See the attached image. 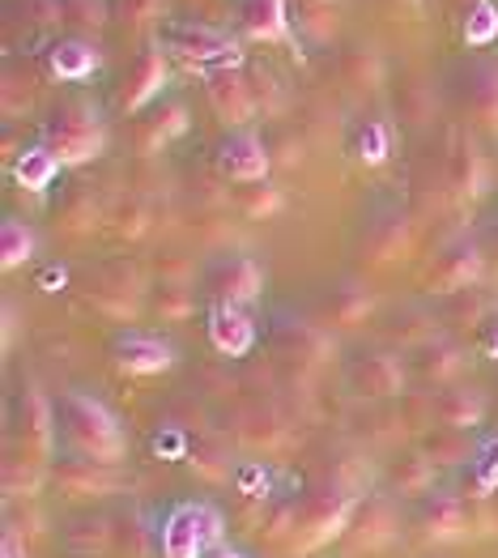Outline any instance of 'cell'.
I'll list each match as a JSON object with an SVG mask.
<instances>
[{
	"mask_svg": "<svg viewBox=\"0 0 498 558\" xmlns=\"http://www.w3.org/2000/svg\"><path fill=\"white\" fill-rule=\"evenodd\" d=\"M56 426L64 435V444L77 452V457H90V461H102V465H120L129 439H124V426L120 418L98 401L90 392L73 388L60 397L56 405Z\"/></svg>",
	"mask_w": 498,
	"mask_h": 558,
	"instance_id": "6da1fadb",
	"label": "cell"
},
{
	"mask_svg": "<svg viewBox=\"0 0 498 558\" xmlns=\"http://www.w3.org/2000/svg\"><path fill=\"white\" fill-rule=\"evenodd\" d=\"M102 120L90 102L73 98V102H60L51 116L44 120V145L60 158V162H90L102 154Z\"/></svg>",
	"mask_w": 498,
	"mask_h": 558,
	"instance_id": "7a4b0ae2",
	"label": "cell"
},
{
	"mask_svg": "<svg viewBox=\"0 0 498 558\" xmlns=\"http://www.w3.org/2000/svg\"><path fill=\"white\" fill-rule=\"evenodd\" d=\"M56 410L47 405V397L39 388L17 392L13 401V457L9 461H31V465H47L51 448H56Z\"/></svg>",
	"mask_w": 498,
	"mask_h": 558,
	"instance_id": "3957f363",
	"label": "cell"
},
{
	"mask_svg": "<svg viewBox=\"0 0 498 558\" xmlns=\"http://www.w3.org/2000/svg\"><path fill=\"white\" fill-rule=\"evenodd\" d=\"M222 537V515L209 504H175L162 524V558H201Z\"/></svg>",
	"mask_w": 498,
	"mask_h": 558,
	"instance_id": "277c9868",
	"label": "cell"
},
{
	"mask_svg": "<svg viewBox=\"0 0 498 558\" xmlns=\"http://www.w3.org/2000/svg\"><path fill=\"white\" fill-rule=\"evenodd\" d=\"M158 44L183 60H196V64H234L239 60V44L227 31L205 26V22H167L158 31Z\"/></svg>",
	"mask_w": 498,
	"mask_h": 558,
	"instance_id": "5b68a950",
	"label": "cell"
},
{
	"mask_svg": "<svg viewBox=\"0 0 498 558\" xmlns=\"http://www.w3.org/2000/svg\"><path fill=\"white\" fill-rule=\"evenodd\" d=\"M345 524H350V495L341 486H328L312 499H303V508L294 512V546H319L345 533Z\"/></svg>",
	"mask_w": 498,
	"mask_h": 558,
	"instance_id": "8992f818",
	"label": "cell"
},
{
	"mask_svg": "<svg viewBox=\"0 0 498 558\" xmlns=\"http://www.w3.org/2000/svg\"><path fill=\"white\" fill-rule=\"evenodd\" d=\"M482 269H486V247L473 239H456L426 269V286H430V294H456L464 286H477Z\"/></svg>",
	"mask_w": 498,
	"mask_h": 558,
	"instance_id": "52a82bcc",
	"label": "cell"
},
{
	"mask_svg": "<svg viewBox=\"0 0 498 558\" xmlns=\"http://www.w3.org/2000/svg\"><path fill=\"white\" fill-rule=\"evenodd\" d=\"M111 359L116 367L129 375H158L175 363V350L167 337L145 332V328H124L111 337Z\"/></svg>",
	"mask_w": 498,
	"mask_h": 558,
	"instance_id": "ba28073f",
	"label": "cell"
},
{
	"mask_svg": "<svg viewBox=\"0 0 498 558\" xmlns=\"http://www.w3.org/2000/svg\"><path fill=\"white\" fill-rule=\"evenodd\" d=\"M205 94H209L214 111L227 120L230 129H243V124L256 116L252 86H247V77H243L234 64H214V69H205Z\"/></svg>",
	"mask_w": 498,
	"mask_h": 558,
	"instance_id": "9c48e42d",
	"label": "cell"
},
{
	"mask_svg": "<svg viewBox=\"0 0 498 558\" xmlns=\"http://www.w3.org/2000/svg\"><path fill=\"white\" fill-rule=\"evenodd\" d=\"M209 294L218 299V303H230V307H247V303H256V294H260V286H265V274H260V265L252 260V256H222L214 269H209Z\"/></svg>",
	"mask_w": 498,
	"mask_h": 558,
	"instance_id": "30bf717a",
	"label": "cell"
},
{
	"mask_svg": "<svg viewBox=\"0 0 498 558\" xmlns=\"http://www.w3.org/2000/svg\"><path fill=\"white\" fill-rule=\"evenodd\" d=\"M218 167H222V175L234 180V184H260L269 175L265 141L256 137L252 129H234L218 145Z\"/></svg>",
	"mask_w": 498,
	"mask_h": 558,
	"instance_id": "8fae6325",
	"label": "cell"
},
{
	"mask_svg": "<svg viewBox=\"0 0 498 558\" xmlns=\"http://www.w3.org/2000/svg\"><path fill=\"white\" fill-rule=\"evenodd\" d=\"M345 384L359 397H397L405 388V363L397 354H384V350L359 354L345 367Z\"/></svg>",
	"mask_w": 498,
	"mask_h": 558,
	"instance_id": "7c38bea8",
	"label": "cell"
},
{
	"mask_svg": "<svg viewBox=\"0 0 498 558\" xmlns=\"http://www.w3.org/2000/svg\"><path fill=\"white\" fill-rule=\"evenodd\" d=\"M486 418V392L473 384H444L430 392V426H456V430H477Z\"/></svg>",
	"mask_w": 498,
	"mask_h": 558,
	"instance_id": "4fadbf2b",
	"label": "cell"
},
{
	"mask_svg": "<svg viewBox=\"0 0 498 558\" xmlns=\"http://www.w3.org/2000/svg\"><path fill=\"white\" fill-rule=\"evenodd\" d=\"M51 473H56L60 495H69V499H98V495H111L120 486L116 465H102L90 457H64V461H56Z\"/></svg>",
	"mask_w": 498,
	"mask_h": 558,
	"instance_id": "5bb4252c",
	"label": "cell"
},
{
	"mask_svg": "<svg viewBox=\"0 0 498 558\" xmlns=\"http://www.w3.org/2000/svg\"><path fill=\"white\" fill-rule=\"evenodd\" d=\"M413 524L422 529V537H435V542H452L469 529V499L452 495V490H435L417 504Z\"/></svg>",
	"mask_w": 498,
	"mask_h": 558,
	"instance_id": "9a60e30c",
	"label": "cell"
},
{
	"mask_svg": "<svg viewBox=\"0 0 498 558\" xmlns=\"http://www.w3.org/2000/svg\"><path fill=\"white\" fill-rule=\"evenodd\" d=\"M167 86V56L162 47H141L129 64V77H124V90H120V107L124 111H141L145 102H154Z\"/></svg>",
	"mask_w": 498,
	"mask_h": 558,
	"instance_id": "2e32d148",
	"label": "cell"
},
{
	"mask_svg": "<svg viewBox=\"0 0 498 558\" xmlns=\"http://www.w3.org/2000/svg\"><path fill=\"white\" fill-rule=\"evenodd\" d=\"M234 26H239L247 39H260V44H281V39H290L286 0H234Z\"/></svg>",
	"mask_w": 498,
	"mask_h": 558,
	"instance_id": "e0dca14e",
	"label": "cell"
},
{
	"mask_svg": "<svg viewBox=\"0 0 498 558\" xmlns=\"http://www.w3.org/2000/svg\"><path fill=\"white\" fill-rule=\"evenodd\" d=\"M409 367L422 375L426 384H452L456 375H464L469 367V354H464V345H456L448 337H430V341H422L417 350H413V359H409Z\"/></svg>",
	"mask_w": 498,
	"mask_h": 558,
	"instance_id": "ac0fdd59",
	"label": "cell"
},
{
	"mask_svg": "<svg viewBox=\"0 0 498 558\" xmlns=\"http://www.w3.org/2000/svg\"><path fill=\"white\" fill-rule=\"evenodd\" d=\"M94 290V307L98 312H107V316H133L136 307H141V290H136V274L129 269V265H107L102 274H98V281L90 286Z\"/></svg>",
	"mask_w": 498,
	"mask_h": 558,
	"instance_id": "d6986e66",
	"label": "cell"
},
{
	"mask_svg": "<svg viewBox=\"0 0 498 558\" xmlns=\"http://www.w3.org/2000/svg\"><path fill=\"white\" fill-rule=\"evenodd\" d=\"M392 537H397V508L388 499H366L359 515L345 524L350 550H375V546H384Z\"/></svg>",
	"mask_w": 498,
	"mask_h": 558,
	"instance_id": "ffe728a7",
	"label": "cell"
},
{
	"mask_svg": "<svg viewBox=\"0 0 498 558\" xmlns=\"http://www.w3.org/2000/svg\"><path fill=\"white\" fill-rule=\"evenodd\" d=\"M209 341L218 354L227 359H243L252 345H256V325L243 316V307H230V303H214L209 312Z\"/></svg>",
	"mask_w": 498,
	"mask_h": 558,
	"instance_id": "44dd1931",
	"label": "cell"
},
{
	"mask_svg": "<svg viewBox=\"0 0 498 558\" xmlns=\"http://www.w3.org/2000/svg\"><path fill=\"white\" fill-rule=\"evenodd\" d=\"M460 98H464V107H469L486 129H498V64H490V60L469 64Z\"/></svg>",
	"mask_w": 498,
	"mask_h": 558,
	"instance_id": "7402d4cb",
	"label": "cell"
},
{
	"mask_svg": "<svg viewBox=\"0 0 498 558\" xmlns=\"http://www.w3.org/2000/svg\"><path fill=\"white\" fill-rule=\"evenodd\" d=\"M495 490H498V435H486V439H477V452L464 465L460 495L464 499H490Z\"/></svg>",
	"mask_w": 498,
	"mask_h": 558,
	"instance_id": "603a6c76",
	"label": "cell"
},
{
	"mask_svg": "<svg viewBox=\"0 0 498 558\" xmlns=\"http://www.w3.org/2000/svg\"><path fill=\"white\" fill-rule=\"evenodd\" d=\"M324 316H328V325L332 328L363 325L366 316H371V290H363L359 281H341V286H332L328 299H324Z\"/></svg>",
	"mask_w": 498,
	"mask_h": 558,
	"instance_id": "cb8c5ba5",
	"label": "cell"
},
{
	"mask_svg": "<svg viewBox=\"0 0 498 558\" xmlns=\"http://www.w3.org/2000/svg\"><path fill=\"white\" fill-rule=\"evenodd\" d=\"M51 73L56 77H64V82H86L94 69H98V47L90 39H60V44L51 47Z\"/></svg>",
	"mask_w": 498,
	"mask_h": 558,
	"instance_id": "d4e9b609",
	"label": "cell"
},
{
	"mask_svg": "<svg viewBox=\"0 0 498 558\" xmlns=\"http://www.w3.org/2000/svg\"><path fill=\"white\" fill-rule=\"evenodd\" d=\"M473 452H477L473 430L435 426V430L426 435V457H430L435 465H469V461H473Z\"/></svg>",
	"mask_w": 498,
	"mask_h": 558,
	"instance_id": "484cf974",
	"label": "cell"
},
{
	"mask_svg": "<svg viewBox=\"0 0 498 558\" xmlns=\"http://www.w3.org/2000/svg\"><path fill=\"white\" fill-rule=\"evenodd\" d=\"M384 337L388 341H401L405 350H417L422 341H430L439 332H435V316L430 312H422V307H397L388 316V325H384Z\"/></svg>",
	"mask_w": 498,
	"mask_h": 558,
	"instance_id": "4316f807",
	"label": "cell"
},
{
	"mask_svg": "<svg viewBox=\"0 0 498 558\" xmlns=\"http://www.w3.org/2000/svg\"><path fill=\"white\" fill-rule=\"evenodd\" d=\"M277 345H281L286 359H307V363L328 354V337L307 320H286L277 328Z\"/></svg>",
	"mask_w": 498,
	"mask_h": 558,
	"instance_id": "83f0119b",
	"label": "cell"
},
{
	"mask_svg": "<svg viewBox=\"0 0 498 558\" xmlns=\"http://www.w3.org/2000/svg\"><path fill=\"white\" fill-rule=\"evenodd\" d=\"M392 486H397V495H405V499H426L430 486H435V461H430L426 452L401 457V461L392 465Z\"/></svg>",
	"mask_w": 498,
	"mask_h": 558,
	"instance_id": "f1b7e54d",
	"label": "cell"
},
{
	"mask_svg": "<svg viewBox=\"0 0 498 558\" xmlns=\"http://www.w3.org/2000/svg\"><path fill=\"white\" fill-rule=\"evenodd\" d=\"M490 312H495V299H490L482 286H464V290L448 294L444 320H448V325H486Z\"/></svg>",
	"mask_w": 498,
	"mask_h": 558,
	"instance_id": "f546056e",
	"label": "cell"
},
{
	"mask_svg": "<svg viewBox=\"0 0 498 558\" xmlns=\"http://www.w3.org/2000/svg\"><path fill=\"white\" fill-rule=\"evenodd\" d=\"M13 175H17V184H22V187L44 192V187H51V180L60 175V158H56L47 145H35V149H26V154L17 158Z\"/></svg>",
	"mask_w": 498,
	"mask_h": 558,
	"instance_id": "4dcf8cb0",
	"label": "cell"
},
{
	"mask_svg": "<svg viewBox=\"0 0 498 558\" xmlns=\"http://www.w3.org/2000/svg\"><path fill=\"white\" fill-rule=\"evenodd\" d=\"M31 256H35V231L22 218H4V227H0V265L4 269H17Z\"/></svg>",
	"mask_w": 498,
	"mask_h": 558,
	"instance_id": "1f68e13d",
	"label": "cell"
},
{
	"mask_svg": "<svg viewBox=\"0 0 498 558\" xmlns=\"http://www.w3.org/2000/svg\"><path fill=\"white\" fill-rule=\"evenodd\" d=\"M149 307H154L162 320H187V316H192V290H187L183 281L162 278V286H154Z\"/></svg>",
	"mask_w": 498,
	"mask_h": 558,
	"instance_id": "d6a6232c",
	"label": "cell"
},
{
	"mask_svg": "<svg viewBox=\"0 0 498 558\" xmlns=\"http://www.w3.org/2000/svg\"><path fill=\"white\" fill-rule=\"evenodd\" d=\"M9 17L13 22H26L31 31H51L60 26V0H9Z\"/></svg>",
	"mask_w": 498,
	"mask_h": 558,
	"instance_id": "836d02e7",
	"label": "cell"
},
{
	"mask_svg": "<svg viewBox=\"0 0 498 558\" xmlns=\"http://www.w3.org/2000/svg\"><path fill=\"white\" fill-rule=\"evenodd\" d=\"M60 17L73 31H102L107 26V0H60Z\"/></svg>",
	"mask_w": 498,
	"mask_h": 558,
	"instance_id": "e575fe53",
	"label": "cell"
},
{
	"mask_svg": "<svg viewBox=\"0 0 498 558\" xmlns=\"http://www.w3.org/2000/svg\"><path fill=\"white\" fill-rule=\"evenodd\" d=\"M405 239H409L405 218H401V214H392V218H379V222H375V231H371V247L379 252V260H392V256H401Z\"/></svg>",
	"mask_w": 498,
	"mask_h": 558,
	"instance_id": "d590c367",
	"label": "cell"
},
{
	"mask_svg": "<svg viewBox=\"0 0 498 558\" xmlns=\"http://www.w3.org/2000/svg\"><path fill=\"white\" fill-rule=\"evenodd\" d=\"M299 26L312 35V39H328L337 31V4H324V0H299Z\"/></svg>",
	"mask_w": 498,
	"mask_h": 558,
	"instance_id": "8d00e7d4",
	"label": "cell"
},
{
	"mask_svg": "<svg viewBox=\"0 0 498 558\" xmlns=\"http://www.w3.org/2000/svg\"><path fill=\"white\" fill-rule=\"evenodd\" d=\"M107 222H111V234H116V239H136V234H145V227H149V214H145L141 201H120V205L107 214Z\"/></svg>",
	"mask_w": 498,
	"mask_h": 558,
	"instance_id": "74e56055",
	"label": "cell"
},
{
	"mask_svg": "<svg viewBox=\"0 0 498 558\" xmlns=\"http://www.w3.org/2000/svg\"><path fill=\"white\" fill-rule=\"evenodd\" d=\"M495 35H498V9L490 0H477L473 13H469V22H464V39L473 47H482V44H495Z\"/></svg>",
	"mask_w": 498,
	"mask_h": 558,
	"instance_id": "f35d334b",
	"label": "cell"
},
{
	"mask_svg": "<svg viewBox=\"0 0 498 558\" xmlns=\"http://www.w3.org/2000/svg\"><path fill=\"white\" fill-rule=\"evenodd\" d=\"M354 154L363 158V162H384L388 158V129L379 124V120H366L359 124V133H354Z\"/></svg>",
	"mask_w": 498,
	"mask_h": 558,
	"instance_id": "ab89813d",
	"label": "cell"
},
{
	"mask_svg": "<svg viewBox=\"0 0 498 558\" xmlns=\"http://www.w3.org/2000/svg\"><path fill=\"white\" fill-rule=\"evenodd\" d=\"M482 180H486V171H482V158H477L473 149H456V158H452V184H456V192H469V196H477V192H482Z\"/></svg>",
	"mask_w": 498,
	"mask_h": 558,
	"instance_id": "60d3db41",
	"label": "cell"
},
{
	"mask_svg": "<svg viewBox=\"0 0 498 558\" xmlns=\"http://www.w3.org/2000/svg\"><path fill=\"white\" fill-rule=\"evenodd\" d=\"M183 129V107H167V116H158V120H145V145H158V141L175 137Z\"/></svg>",
	"mask_w": 498,
	"mask_h": 558,
	"instance_id": "b9f144b4",
	"label": "cell"
},
{
	"mask_svg": "<svg viewBox=\"0 0 498 558\" xmlns=\"http://www.w3.org/2000/svg\"><path fill=\"white\" fill-rule=\"evenodd\" d=\"M243 209H247L252 218H265V214L277 209V192H272L265 180H260V184H243Z\"/></svg>",
	"mask_w": 498,
	"mask_h": 558,
	"instance_id": "7bdbcfd3",
	"label": "cell"
},
{
	"mask_svg": "<svg viewBox=\"0 0 498 558\" xmlns=\"http://www.w3.org/2000/svg\"><path fill=\"white\" fill-rule=\"evenodd\" d=\"M158 9H162V0H124V17H129L133 26L154 22V17H158Z\"/></svg>",
	"mask_w": 498,
	"mask_h": 558,
	"instance_id": "ee69618b",
	"label": "cell"
},
{
	"mask_svg": "<svg viewBox=\"0 0 498 558\" xmlns=\"http://www.w3.org/2000/svg\"><path fill=\"white\" fill-rule=\"evenodd\" d=\"M486 354H490V359H498V325L490 328V337H486Z\"/></svg>",
	"mask_w": 498,
	"mask_h": 558,
	"instance_id": "f6af8a7d",
	"label": "cell"
},
{
	"mask_svg": "<svg viewBox=\"0 0 498 558\" xmlns=\"http://www.w3.org/2000/svg\"><path fill=\"white\" fill-rule=\"evenodd\" d=\"M209 558H243V555H239V550H227V546H214Z\"/></svg>",
	"mask_w": 498,
	"mask_h": 558,
	"instance_id": "bcb514c9",
	"label": "cell"
},
{
	"mask_svg": "<svg viewBox=\"0 0 498 558\" xmlns=\"http://www.w3.org/2000/svg\"><path fill=\"white\" fill-rule=\"evenodd\" d=\"M486 243H490V256H498V222L490 227V234H486Z\"/></svg>",
	"mask_w": 498,
	"mask_h": 558,
	"instance_id": "7dc6e473",
	"label": "cell"
},
{
	"mask_svg": "<svg viewBox=\"0 0 498 558\" xmlns=\"http://www.w3.org/2000/svg\"><path fill=\"white\" fill-rule=\"evenodd\" d=\"M324 4H337V0H324Z\"/></svg>",
	"mask_w": 498,
	"mask_h": 558,
	"instance_id": "c3c4849f",
	"label": "cell"
},
{
	"mask_svg": "<svg viewBox=\"0 0 498 558\" xmlns=\"http://www.w3.org/2000/svg\"><path fill=\"white\" fill-rule=\"evenodd\" d=\"M469 4H477V0H469Z\"/></svg>",
	"mask_w": 498,
	"mask_h": 558,
	"instance_id": "681fc988",
	"label": "cell"
}]
</instances>
